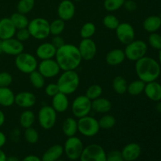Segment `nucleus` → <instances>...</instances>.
<instances>
[{"label": "nucleus", "mask_w": 161, "mask_h": 161, "mask_svg": "<svg viewBox=\"0 0 161 161\" xmlns=\"http://www.w3.org/2000/svg\"><path fill=\"white\" fill-rule=\"evenodd\" d=\"M54 58L61 71L76 70L83 61L78 47L70 43L57 49Z\"/></svg>", "instance_id": "1"}, {"label": "nucleus", "mask_w": 161, "mask_h": 161, "mask_svg": "<svg viewBox=\"0 0 161 161\" xmlns=\"http://www.w3.org/2000/svg\"><path fill=\"white\" fill-rule=\"evenodd\" d=\"M135 69L138 78L146 83L156 81L161 73V66L158 61L148 56L135 61Z\"/></svg>", "instance_id": "2"}, {"label": "nucleus", "mask_w": 161, "mask_h": 161, "mask_svg": "<svg viewBox=\"0 0 161 161\" xmlns=\"http://www.w3.org/2000/svg\"><path fill=\"white\" fill-rule=\"evenodd\" d=\"M80 83V75L75 70L63 71L57 81L60 92L70 95L75 93Z\"/></svg>", "instance_id": "3"}, {"label": "nucleus", "mask_w": 161, "mask_h": 161, "mask_svg": "<svg viewBox=\"0 0 161 161\" xmlns=\"http://www.w3.org/2000/svg\"><path fill=\"white\" fill-rule=\"evenodd\" d=\"M27 28L31 37L37 40H43L50 36V22L42 17H36L30 20Z\"/></svg>", "instance_id": "4"}, {"label": "nucleus", "mask_w": 161, "mask_h": 161, "mask_svg": "<svg viewBox=\"0 0 161 161\" xmlns=\"http://www.w3.org/2000/svg\"><path fill=\"white\" fill-rule=\"evenodd\" d=\"M16 68L20 72L25 74H30L33 71L37 70L38 60L35 55L31 53L22 52L17 55L14 60Z\"/></svg>", "instance_id": "5"}, {"label": "nucleus", "mask_w": 161, "mask_h": 161, "mask_svg": "<svg viewBox=\"0 0 161 161\" xmlns=\"http://www.w3.org/2000/svg\"><path fill=\"white\" fill-rule=\"evenodd\" d=\"M124 51L126 58L131 61H137L143 57L146 56L148 46L145 41L141 39L133 40L130 43L125 45Z\"/></svg>", "instance_id": "6"}, {"label": "nucleus", "mask_w": 161, "mask_h": 161, "mask_svg": "<svg viewBox=\"0 0 161 161\" xmlns=\"http://www.w3.org/2000/svg\"><path fill=\"white\" fill-rule=\"evenodd\" d=\"M78 132L86 138H92L97 135L100 130L98 119L90 115L78 119Z\"/></svg>", "instance_id": "7"}, {"label": "nucleus", "mask_w": 161, "mask_h": 161, "mask_svg": "<svg viewBox=\"0 0 161 161\" xmlns=\"http://www.w3.org/2000/svg\"><path fill=\"white\" fill-rule=\"evenodd\" d=\"M39 126L44 130H50L55 126L58 119V113L51 105H44L39 108L37 115Z\"/></svg>", "instance_id": "8"}, {"label": "nucleus", "mask_w": 161, "mask_h": 161, "mask_svg": "<svg viewBox=\"0 0 161 161\" xmlns=\"http://www.w3.org/2000/svg\"><path fill=\"white\" fill-rule=\"evenodd\" d=\"M63 148L64 153L69 160H77L80 159L84 146L82 140L75 135L67 138Z\"/></svg>", "instance_id": "9"}, {"label": "nucleus", "mask_w": 161, "mask_h": 161, "mask_svg": "<svg viewBox=\"0 0 161 161\" xmlns=\"http://www.w3.org/2000/svg\"><path fill=\"white\" fill-rule=\"evenodd\" d=\"M91 102L92 101L90 100L85 94L77 96L71 105V111L74 117L80 119L90 115L92 111Z\"/></svg>", "instance_id": "10"}, {"label": "nucleus", "mask_w": 161, "mask_h": 161, "mask_svg": "<svg viewBox=\"0 0 161 161\" xmlns=\"http://www.w3.org/2000/svg\"><path fill=\"white\" fill-rule=\"evenodd\" d=\"M80 161H106V153L98 144H91L83 148Z\"/></svg>", "instance_id": "11"}, {"label": "nucleus", "mask_w": 161, "mask_h": 161, "mask_svg": "<svg viewBox=\"0 0 161 161\" xmlns=\"http://www.w3.org/2000/svg\"><path fill=\"white\" fill-rule=\"evenodd\" d=\"M37 70L45 79H52L61 73V68L54 58L42 60L38 64Z\"/></svg>", "instance_id": "12"}, {"label": "nucleus", "mask_w": 161, "mask_h": 161, "mask_svg": "<svg viewBox=\"0 0 161 161\" xmlns=\"http://www.w3.org/2000/svg\"><path fill=\"white\" fill-rule=\"evenodd\" d=\"M115 31H116V36L117 39L119 41V42L124 45H127L135 40V28L128 22L119 23Z\"/></svg>", "instance_id": "13"}, {"label": "nucleus", "mask_w": 161, "mask_h": 161, "mask_svg": "<svg viewBox=\"0 0 161 161\" xmlns=\"http://www.w3.org/2000/svg\"><path fill=\"white\" fill-rule=\"evenodd\" d=\"M78 49L82 59L86 61L92 60L97 53V45L92 39H82Z\"/></svg>", "instance_id": "14"}, {"label": "nucleus", "mask_w": 161, "mask_h": 161, "mask_svg": "<svg viewBox=\"0 0 161 161\" xmlns=\"http://www.w3.org/2000/svg\"><path fill=\"white\" fill-rule=\"evenodd\" d=\"M24 50H25L24 43L17 40L16 38L13 37L10 39L2 40V52L6 54L16 57L24 52Z\"/></svg>", "instance_id": "15"}, {"label": "nucleus", "mask_w": 161, "mask_h": 161, "mask_svg": "<svg viewBox=\"0 0 161 161\" xmlns=\"http://www.w3.org/2000/svg\"><path fill=\"white\" fill-rule=\"evenodd\" d=\"M75 14V6L72 0H62L58 6V18L69 21L72 20Z\"/></svg>", "instance_id": "16"}, {"label": "nucleus", "mask_w": 161, "mask_h": 161, "mask_svg": "<svg viewBox=\"0 0 161 161\" xmlns=\"http://www.w3.org/2000/svg\"><path fill=\"white\" fill-rule=\"evenodd\" d=\"M36 102V94L30 91H21L15 94V104L20 108L28 109L34 106Z\"/></svg>", "instance_id": "17"}, {"label": "nucleus", "mask_w": 161, "mask_h": 161, "mask_svg": "<svg viewBox=\"0 0 161 161\" xmlns=\"http://www.w3.org/2000/svg\"><path fill=\"white\" fill-rule=\"evenodd\" d=\"M120 152L124 161H135L141 156L142 148L138 143L130 142L126 145Z\"/></svg>", "instance_id": "18"}, {"label": "nucleus", "mask_w": 161, "mask_h": 161, "mask_svg": "<svg viewBox=\"0 0 161 161\" xmlns=\"http://www.w3.org/2000/svg\"><path fill=\"white\" fill-rule=\"evenodd\" d=\"M56 52L57 48L51 42H45L38 46L36 50V57L40 59L41 61L52 59V58H55Z\"/></svg>", "instance_id": "19"}, {"label": "nucleus", "mask_w": 161, "mask_h": 161, "mask_svg": "<svg viewBox=\"0 0 161 161\" xmlns=\"http://www.w3.org/2000/svg\"><path fill=\"white\" fill-rule=\"evenodd\" d=\"M17 28L13 24L9 17H3L0 19V39H10L15 36Z\"/></svg>", "instance_id": "20"}, {"label": "nucleus", "mask_w": 161, "mask_h": 161, "mask_svg": "<svg viewBox=\"0 0 161 161\" xmlns=\"http://www.w3.org/2000/svg\"><path fill=\"white\" fill-rule=\"evenodd\" d=\"M69 100L68 95L59 92L52 97L51 106L58 113H63L69 108Z\"/></svg>", "instance_id": "21"}, {"label": "nucleus", "mask_w": 161, "mask_h": 161, "mask_svg": "<svg viewBox=\"0 0 161 161\" xmlns=\"http://www.w3.org/2000/svg\"><path fill=\"white\" fill-rule=\"evenodd\" d=\"M144 93L149 100L155 102H160L161 101V84L157 80L146 83Z\"/></svg>", "instance_id": "22"}, {"label": "nucleus", "mask_w": 161, "mask_h": 161, "mask_svg": "<svg viewBox=\"0 0 161 161\" xmlns=\"http://www.w3.org/2000/svg\"><path fill=\"white\" fill-rule=\"evenodd\" d=\"M126 59L124 50L115 48L107 53L105 56V61L110 66H116L122 64Z\"/></svg>", "instance_id": "23"}, {"label": "nucleus", "mask_w": 161, "mask_h": 161, "mask_svg": "<svg viewBox=\"0 0 161 161\" xmlns=\"http://www.w3.org/2000/svg\"><path fill=\"white\" fill-rule=\"evenodd\" d=\"M64 154L63 146L59 144L53 145L47 149L41 157L42 161H57L61 159Z\"/></svg>", "instance_id": "24"}, {"label": "nucleus", "mask_w": 161, "mask_h": 161, "mask_svg": "<svg viewBox=\"0 0 161 161\" xmlns=\"http://www.w3.org/2000/svg\"><path fill=\"white\" fill-rule=\"evenodd\" d=\"M112 102L105 97H98L94 99L91 102V107L92 110L97 113L100 114H105L108 113L112 109Z\"/></svg>", "instance_id": "25"}, {"label": "nucleus", "mask_w": 161, "mask_h": 161, "mask_svg": "<svg viewBox=\"0 0 161 161\" xmlns=\"http://www.w3.org/2000/svg\"><path fill=\"white\" fill-rule=\"evenodd\" d=\"M63 134L67 138L75 136L78 132V121L74 117H68L63 121L61 126Z\"/></svg>", "instance_id": "26"}, {"label": "nucleus", "mask_w": 161, "mask_h": 161, "mask_svg": "<svg viewBox=\"0 0 161 161\" xmlns=\"http://www.w3.org/2000/svg\"><path fill=\"white\" fill-rule=\"evenodd\" d=\"M143 28L145 31L149 33L157 32L161 28V17L160 16L151 15L146 17L143 21Z\"/></svg>", "instance_id": "27"}, {"label": "nucleus", "mask_w": 161, "mask_h": 161, "mask_svg": "<svg viewBox=\"0 0 161 161\" xmlns=\"http://www.w3.org/2000/svg\"><path fill=\"white\" fill-rule=\"evenodd\" d=\"M15 104V94L9 87H0V105L3 107L12 106Z\"/></svg>", "instance_id": "28"}, {"label": "nucleus", "mask_w": 161, "mask_h": 161, "mask_svg": "<svg viewBox=\"0 0 161 161\" xmlns=\"http://www.w3.org/2000/svg\"><path fill=\"white\" fill-rule=\"evenodd\" d=\"M36 117L34 112L28 108L20 113L19 117V124L22 128L26 129L32 127L36 122Z\"/></svg>", "instance_id": "29"}, {"label": "nucleus", "mask_w": 161, "mask_h": 161, "mask_svg": "<svg viewBox=\"0 0 161 161\" xmlns=\"http://www.w3.org/2000/svg\"><path fill=\"white\" fill-rule=\"evenodd\" d=\"M146 83L142 81L141 80H135L127 84V92L131 96H138L140 95L144 92Z\"/></svg>", "instance_id": "30"}, {"label": "nucleus", "mask_w": 161, "mask_h": 161, "mask_svg": "<svg viewBox=\"0 0 161 161\" xmlns=\"http://www.w3.org/2000/svg\"><path fill=\"white\" fill-rule=\"evenodd\" d=\"M10 20H12L13 24L17 29H21V28H28L29 20L27 17L26 14H20L19 12H16L10 16Z\"/></svg>", "instance_id": "31"}, {"label": "nucleus", "mask_w": 161, "mask_h": 161, "mask_svg": "<svg viewBox=\"0 0 161 161\" xmlns=\"http://www.w3.org/2000/svg\"><path fill=\"white\" fill-rule=\"evenodd\" d=\"M127 82L124 77L121 75H117L113 80V89L117 94H124L127 93Z\"/></svg>", "instance_id": "32"}, {"label": "nucleus", "mask_w": 161, "mask_h": 161, "mask_svg": "<svg viewBox=\"0 0 161 161\" xmlns=\"http://www.w3.org/2000/svg\"><path fill=\"white\" fill-rule=\"evenodd\" d=\"M29 75V80L32 86L36 89H42L45 86L46 79L38 70L33 71Z\"/></svg>", "instance_id": "33"}, {"label": "nucleus", "mask_w": 161, "mask_h": 161, "mask_svg": "<svg viewBox=\"0 0 161 161\" xmlns=\"http://www.w3.org/2000/svg\"><path fill=\"white\" fill-rule=\"evenodd\" d=\"M98 124L101 129L104 130H109L114 127L116 124V119L114 116L108 113L103 114V116L98 119Z\"/></svg>", "instance_id": "34"}, {"label": "nucleus", "mask_w": 161, "mask_h": 161, "mask_svg": "<svg viewBox=\"0 0 161 161\" xmlns=\"http://www.w3.org/2000/svg\"><path fill=\"white\" fill-rule=\"evenodd\" d=\"M65 29V21L57 18L50 22V31L52 36H60Z\"/></svg>", "instance_id": "35"}, {"label": "nucleus", "mask_w": 161, "mask_h": 161, "mask_svg": "<svg viewBox=\"0 0 161 161\" xmlns=\"http://www.w3.org/2000/svg\"><path fill=\"white\" fill-rule=\"evenodd\" d=\"M96 32V26L92 22H86L80 29V34L82 39H91Z\"/></svg>", "instance_id": "36"}, {"label": "nucleus", "mask_w": 161, "mask_h": 161, "mask_svg": "<svg viewBox=\"0 0 161 161\" xmlns=\"http://www.w3.org/2000/svg\"><path fill=\"white\" fill-rule=\"evenodd\" d=\"M36 0H19L17 5V12L23 14H28L33 9Z\"/></svg>", "instance_id": "37"}, {"label": "nucleus", "mask_w": 161, "mask_h": 161, "mask_svg": "<svg viewBox=\"0 0 161 161\" xmlns=\"http://www.w3.org/2000/svg\"><path fill=\"white\" fill-rule=\"evenodd\" d=\"M103 90L102 87L98 84H92L86 89L85 95L90 99L93 101L94 99H97L98 97H102Z\"/></svg>", "instance_id": "38"}, {"label": "nucleus", "mask_w": 161, "mask_h": 161, "mask_svg": "<svg viewBox=\"0 0 161 161\" xmlns=\"http://www.w3.org/2000/svg\"><path fill=\"white\" fill-rule=\"evenodd\" d=\"M24 137H25V139L27 142L29 143V144L34 145L39 142V134L34 127H31L25 129Z\"/></svg>", "instance_id": "39"}, {"label": "nucleus", "mask_w": 161, "mask_h": 161, "mask_svg": "<svg viewBox=\"0 0 161 161\" xmlns=\"http://www.w3.org/2000/svg\"><path fill=\"white\" fill-rule=\"evenodd\" d=\"M119 23L120 22L119 19L113 14H107L103 17V20H102V24L104 26L109 30H116Z\"/></svg>", "instance_id": "40"}, {"label": "nucleus", "mask_w": 161, "mask_h": 161, "mask_svg": "<svg viewBox=\"0 0 161 161\" xmlns=\"http://www.w3.org/2000/svg\"><path fill=\"white\" fill-rule=\"evenodd\" d=\"M125 0H104V8L108 12H114L123 7Z\"/></svg>", "instance_id": "41"}, {"label": "nucleus", "mask_w": 161, "mask_h": 161, "mask_svg": "<svg viewBox=\"0 0 161 161\" xmlns=\"http://www.w3.org/2000/svg\"><path fill=\"white\" fill-rule=\"evenodd\" d=\"M149 46L156 50H161V35L157 32L150 33L148 39Z\"/></svg>", "instance_id": "42"}, {"label": "nucleus", "mask_w": 161, "mask_h": 161, "mask_svg": "<svg viewBox=\"0 0 161 161\" xmlns=\"http://www.w3.org/2000/svg\"><path fill=\"white\" fill-rule=\"evenodd\" d=\"M13 83V76L9 72H0V87H9Z\"/></svg>", "instance_id": "43"}, {"label": "nucleus", "mask_w": 161, "mask_h": 161, "mask_svg": "<svg viewBox=\"0 0 161 161\" xmlns=\"http://www.w3.org/2000/svg\"><path fill=\"white\" fill-rule=\"evenodd\" d=\"M45 94H47L48 97H53L54 95H56L58 93L60 92L59 88H58V84L57 83H50L49 84H47V86H45Z\"/></svg>", "instance_id": "44"}, {"label": "nucleus", "mask_w": 161, "mask_h": 161, "mask_svg": "<svg viewBox=\"0 0 161 161\" xmlns=\"http://www.w3.org/2000/svg\"><path fill=\"white\" fill-rule=\"evenodd\" d=\"M31 37L30 33L28 31V28H21V29H17L16 31L15 38L17 40L20 41L21 42H25Z\"/></svg>", "instance_id": "45"}, {"label": "nucleus", "mask_w": 161, "mask_h": 161, "mask_svg": "<svg viewBox=\"0 0 161 161\" xmlns=\"http://www.w3.org/2000/svg\"><path fill=\"white\" fill-rule=\"evenodd\" d=\"M106 161H124V160L120 151L112 150L106 153Z\"/></svg>", "instance_id": "46"}, {"label": "nucleus", "mask_w": 161, "mask_h": 161, "mask_svg": "<svg viewBox=\"0 0 161 161\" xmlns=\"http://www.w3.org/2000/svg\"><path fill=\"white\" fill-rule=\"evenodd\" d=\"M51 42V43L53 44V45L57 49L59 48V47H62L63 45H64V44H65L64 39L61 37V35H60V36H53V37H52L51 42Z\"/></svg>", "instance_id": "47"}, {"label": "nucleus", "mask_w": 161, "mask_h": 161, "mask_svg": "<svg viewBox=\"0 0 161 161\" xmlns=\"http://www.w3.org/2000/svg\"><path fill=\"white\" fill-rule=\"evenodd\" d=\"M123 6L128 12H134L137 9V3L133 0H125Z\"/></svg>", "instance_id": "48"}, {"label": "nucleus", "mask_w": 161, "mask_h": 161, "mask_svg": "<svg viewBox=\"0 0 161 161\" xmlns=\"http://www.w3.org/2000/svg\"><path fill=\"white\" fill-rule=\"evenodd\" d=\"M20 161H42L40 157H37L36 155H28L24 157Z\"/></svg>", "instance_id": "49"}, {"label": "nucleus", "mask_w": 161, "mask_h": 161, "mask_svg": "<svg viewBox=\"0 0 161 161\" xmlns=\"http://www.w3.org/2000/svg\"><path fill=\"white\" fill-rule=\"evenodd\" d=\"M6 136L3 131L0 130V149L6 145Z\"/></svg>", "instance_id": "50"}, {"label": "nucleus", "mask_w": 161, "mask_h": 161, "mask_svg": "<svg viewBox=\"0 0 161 161\" xmlns=\"http://www.w3.org/2000/svg\"><path fill=\"white\" fill-rule=\"evenodd\" d=\"M5 121H6V116H5V113H3V110L0 109V127H3V124H5Z\"/></svg>", "instance_id": "51"}, {"label": "nucleus", "mask_w": 161, "mask_h": 161, "mask_svg": "<svg viewBox=\"0 0 161 161\" xmlns=\"http://www.w3.org/2000/svg\"><path fill=\"white\" fill-rule=\"evenodd\" d=\"M6 158L7 157H6L5 152L0 149V161H6Z\"/></svg>", "instance_id": "52"}, {"label": "nucleus", "mask_w": 161, "mask_h": 161, "mask_svg": "<svg viewBox=\"0 0 161 161\" xmlns=\"http://www.w3.org/2000/svg\"><path fill=\"white\" fill-rule=\"evenodd\" d=\"M6 161H20L17 157H14V156H12V157H9L6 158Z\"/></svg>", "instance_id": "53"}, {"label": "nucleus", "mask_w": 161, "mask_h": 161, "mask_svg": "<svg viewBox=\"0 0 161 161\" xmlns=\"http://www.w3.org/2000/svg\"><path fill=\"white\" fill-rule=\"evenodd\" d=\"M156 109H157V111L158 112V113H161V101L157 102V105H156Z\"/></svg>", "instance_id": "54"}, {"label": "nucleus", "mask_w": 161, "mask_h": 161, "mask_svg": "<svg viewBox=\"0 0 161 161\" xmlns=\"http://www.w3.org/2000/svg\"><path fill=\"white\" fill-rule=\"evenodd\" d=\"M158 59H159L158 62L160 63V66H161V50H159V56H158Z\"/></svg>", "instance_id": "55"}, {"label": "nucleus", "mask_w": 161, "mask_h": 161, "mask_svg": "<svg viewBox=\"0 0 161 161\" xmlns=\"http://www.w3.org/2000/svg\"><path fill=\"white\" fill-rule=\"evenodd\" d=\"M2 52V40L0 39V53Z\"/></svg>", "instance_id": "56"}, {"label": "nucleus", "mask_w": 161, "mask_h": 161, "mask_svg": "<svg viewBox=\"0 0 161 161\" xmlns=\"http://www.w3.org/2000/svg\"><path fill=\"white\" fill-rule=\"evenodd\" d=\"M72 1H74V2H80V1H82V0H72Z\"/></svg>", "instance_id": "57"}, {"label": "nucleus", "mask_w": 161, "mask_h": 161, "mask_svg": "<svg viewBox=\"0 0 161 161\" xmlns=\"http://www.w3.org/2000/svg\"><path fill=\"white\" fill-rule=\"evenodd\" d=\"M57 161H65V160H61V159H60V160H57Z\"/></svg>", "instance_id": "58"}, {"label": "nucleus", "mask_w": 161, "mask_h": 161, "mask_svg": "<svg viewBox=\"0 0 161 161\" xmlns=\"http://www.w3.org/2000/svg\"><path fill=\"white\" fill-rule=\"evenodd\" d=\"M160 17H161V15H160Z\"/></svg>", "instance_id": "59"}]
</instances>
